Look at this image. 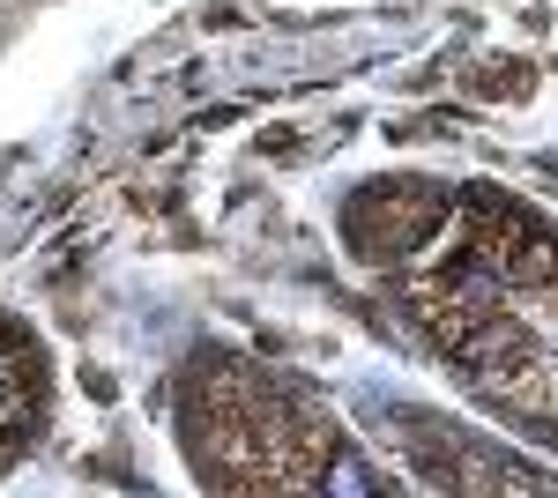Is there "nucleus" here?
Masks as SVG:
<instances>
[{"label":"nucleus","mask_w":558,"mask_h":498,"mask_svg":"<svg viewBox=\"0 0 558 498\" xmlns=\"http://www.w3.org/2000/svg\"><path fill=\"white\" fill-rule=\"evenodd\" d=\"M31 416H38V357H31V342L0 320V461L15 454V439L31 432Z\"/></svg>","instance_id":"f257e3e1"}]
</instances>
